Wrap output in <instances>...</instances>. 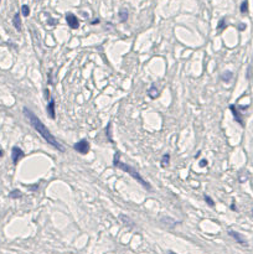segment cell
I'll list each match as a JSON object with an SVG mask.
<instances>
[{
	"label": "cell",
	"mask_w": 253,
	"mask_h": 254,
	"mask_svg": "<svg viewBox=\"0 0 253 254\" xmlns=\"http://www.w3.org/2000/svg\"><path fill=\"white\" fill-rule=\"evenodd\" d=\"M22 112H24V114H25V117L29 119V121H30V124H31V127L43 138V140L45 141H47L50 145H52L55 149H57V150H60V151H65V148L62 146V144H60L59 141H57V139L52 135V133L46 128V125L43 124L41 121V119L37 117L36 114H34L30 109H27L26 107L22 109Z\"/></svg>",
	"instance_id": "6da1fadb"
},
{
	"label": "cell",
	"mask_w": 253,
	"mask_h": 254,
	"mask_svg": "<svg viewBox=\"0 0 253 254\" xmlns=\"http://www.w3.org/2000/svg\"><path fill=\"white\" fill-rule=\"evenodd\" d=\"M113 164H114V166H117L118 169H121V170H123V171H126V172H128L129 175L132 176L134 180H137L140 185H143L147 190H151V185L148 182V181H145L143 177H142V175L134 169V167H132V166H129V165H126V164H124V162H122L121 160H119V154L117 155L115 154V156H114V160H113Z\"/></svg>",
	"instance_id": "7a4b0ae2"
},
{
	"label": "cell",
	"mask_w": 253,
	"mask_h": 254,
	"mask_svg": "<svg viewBox=\"0 0 253 254\" xmlns=\"http://www.w3.org/2000/svg\"><path fill=\"white\" fill-rule=\"evenodd\" d=\"M73 148H75V150L78 151L80 154L86 155V154L89 151V143H88L86 139H82V140H80L78 143H76Z\"/></svg>",
	"instance_id": "3957f363"
},
{
	"label": "cell",
	"mask_w": 253,
	"mask_h": 254,
	"mask_svg": "<svg viewBox=\"0 0 253 254\" xmlns=\"http://www.w3.org/2000/svg\"><path fill=\"white\" fill-rule=\"evenodd\" d=\"M66 21H67L68 26H70L71 29H73V30H76V29L80 27V21L77 19V16L73 15L72 13H68V14L66 15Z\"/></svg>",
	"instance_id": "277c9868"
},
{
	"label": "cell",
	"mask_w": 253,
	"mask_h": 254,
	"mask_svg": "<svg viewBox=\"0 0 253 254\" xmlns=\"http://www.w3.org/2000/svg\"><path fill=\"white\" fill-rule=\"evenodd\" d=\"M24 156H25V154H24V151L21 150L20 148H18V146H14V148H13V150H11V157H13L14 165H16Z\"/></svg>",
	"instance_id": "5b68a950"
},
{
	"label": "cell",
	"mask_w": 253,
	"mask_h": 254,
	"mask_svg": "<svg viewBox=\"0 0 253 254\" xmlns=\"http://www.w3.org/2000/svg\"><path fill=\"white\" fill-rule=\"evenodd\" d=\"M228 234L231 235L232 238L237 242V243H239V244H242V246H247V242H246V239L243 238V235L241 234V233H238V232H236V231H232L230 229L228 231Z\"/></svg>",
	"instance_id": "8992f818"
},
{
	"label": "cell",
	"mask_w": 253,
	"mask_h": 254,
	"mask_svg": "<svg viewBox=\"0 0 253 254\" xmlns=\"http://www.w3.org/2000/svg\"><path fill=\"white\" fill-rule=\"evenodd\" d=\"M46 112H47L48 117L51 118V119H55V118H56V112H55V99H53V98L50 99V102H48V104H47V107H46Z\"/></svg>",
	"instance_id": "52a82bcc"
},
{
	"label": "cell",
	"mask_w": 253,
	"mask_h": 254,
	"mask_svg": "<svg viewBox=\"0 0 253 254\" xmlns=\"http://www.w3.org/2000/svg\"><path fill=\"white\" fill-rule=\"evenodd\" d=\"M230 110H231L232 114H233V117H234V120H236L237 123H239L241 125H243L245 123H243V119H242V114L238 112V109L236 108V105L231 104V105H230Z\"/></svg>",
	"instance_id": "ba28073f"
},
{
	"label": "cell",
	"mask_w": 253,
	"mask_h": 254,
	"mask_svg": "<svg viewBox=\"0 0 253 254\" xmlns=\"http://www.w3.org/2000/svg\"><path fill=\"white\" fill-rule=\"evenodd\" d=\"M13 25H14V27H15L19 32L22 30V24H21V18L19 13H16V14L14 15V18H13Z\"/></svg>",
	"instance_id": "9c48e42d"
},
{
	"label": "cell",
	"mask_w": 253,
	"mask_h": 254,
	"mask_svg": "<svg viewBox=\"0 0 253 254\" xmlns=\"http://www.w3.org/2000/svg\"><path fill=\"white\" fill-rule=\"evenodd\" d=\"M148 94H149V97L150 98H156L159 96V91H158V88H156V86L155 84H153L150 88H149V91H148Z\"/></svg>",
	"instance_id": "30bf717a"
},
{
	"label": "cell",
	"mask_w": 253,
	"mask_h": 254,
	"mask_svg": "<svg viewBox=\"0 0 253 254\" xmlns=\"http://www.w3.org/2000/svg\"><path fill=\"white\" fill-rule=\"evenodd\" d=\"M232 77H233V73H232L231 71H226V72H223L222 75H221V79L223 81V82H230L232 79Z\"/></svg>",
	"instance_id": "8fae6325"
},
{
	"label": "cell",
	"mask_w": 253,
	"mask_h": 254,
	"mask_svg": "<svg viewBox=\"0 0 253 254\" xmlns=\"http://www.w3.org/2000/svg\"><path fill=\"white\" fill-rule=\"evenodd\" d=\"M239 10H241L242 14H246L248 11V0H243L242 1L241 6H239Z\"/></svg>",
	"instance_id": "7c38bea8"
},
{
	"label": "cell",
	"mask_w": 253,
	"mask_h": 254,
	"mask_svg": "<svg viewBox=\"0 0 253 254\" xmlns=\"http://www.w3.org/2000/svg\"><path fill=\"white\" fill-rule=\"evenodd\" d=\"M119 19H121V21H122V22L126 21V19H128V11H126V10L122 9V10L119 11Z\"/></svg>",
	"instance_id": "4fadbf2b"
},
{
	"label": "cell",
	"mask_w": 253,
	"mask_h": 254,
	"mask_svg": "<svg viewBox=\"0 0 253 254\" xmlns=\"http://www.w3.org/2000/svg\"><path fill=\"white\" fill-rule=\"evenodd\" d=\"M21 14H22V16H29L30 15V8L27 6V5H22L21 6Z\"/></svg>",
	"instance_id": "5bb4252c"
},
{
	"label": "cell",
	"mask_w": 253,
	"mask_h": 254,
	"mask_svg": "<svg viewBox=\"0 0 253 254\" xmlns=\"http://www.w3.org/2000/svg\"><path fill=\"white\" fill-rule=\"evenodd\" d=\"M21 196H22L21 191H19V190H14V191L10 192L9 197H10V198H19V197H21Z\"/></svg>",
	"instance_id": "9a60e30c"
},
{
	"label": "cell",
	"mask_w": 253,
	"mask_h": 254,
	"mask_svg": "<svg viewBox=\"0 0 253 254\" xmlns=\"http://www.w3.org/2000/svg\"><path fill=\"white\" fill-rule=\"evenodd\" d=\"M169 161H170V155L166 154V155H164L163 159H161V166L163 167H165L166 165H169Z\"/></svg>",
	"instance_id": "2e32d148"
},
{
	"label": "cell",
	"mask_w": 253,
	"mask_h": 254,
	"mask_svg": "<svg viewBox=\"0 0 253 254\" xmlns=\"http://www.w3.org/2000/svg\"><path fill=\"white\" fill-rule=\"evenodd\" d=\"M204 198H205V202H206V203H207L210 207H213V206H215V202H213V200L211 198L210 196L205 195V196H204Z\"/></svg>",
	"instance_id": "e0dca14e"
},
{
	"label": "cell",
	"mask_w": 253,
	"mask_h": 254,
	"mask_svg": "<svg viewBox=\"0 0 253 254\" xmlns=\"http://www.w3.org/2000/svg\"><path fill=\"white\" fill-rule=\"evenodd\" d=\"M226 20L225 19H221L220 20V22H218V25H217V29H218V31H222L223 29H225V26H226Z\"/></svg>",
	"instance_id": "ac0fdd59"
},
{
	"label": "cell",
	"mask_w": 253,
	"mask_h": 254,
	"mask_svg": "<svg viewBox=\"0 0 253 254\" xmlns=\"http://www.w3.org/2000/svg\"><path fill=\"white\" fill-rule=\"evenodd\" d=\"M105 133L108 134V139L113 143V139H112V135H110V124H108V127H107V130H105Z\"/></svg>",
	"instance_id": "d6986e66"
},
{
	"label": "cell",
	"mask_w": 253,
	"mask_h": 254,
	"mask_svg": "<svg viewBox=\"0 0 253 254\" xmlns=\"http://www.w3.org/2000/svg\"><path fill=\"white\" fill-rule=\"evenodd\" d=\"M206 165H207V160H206V159H202V160L200 161V164H199L200 167H204V166H206Z\"/></svg>",
	"instance_id": "ffe728a7"
},
{
	"label": "cell",
	"mask_w": 253,
	"mask_h": 254,
	"mask_svg": "<svg viewBox=\"0 0 253 254\" xmlns=\"http://www.w3.org/2000/svg\"><path fill=\"white\" fill-rule=\"evenodd\" d=\"M238 30H239V31H243V30H246V25H245V24H241V25L238 26Z\"/></svg>",
	"instance_id": "44dd1931"
},
{
	"label": "cell",
	"mask_w": 253,
	"mask_h": 254,
	"mask_svg": "<svg viewBox=\"0 0 253 254\" xmlns=\"http://www.w3.org/2000/svg\"><path fill=\"white\" fill-rule=\"evenodd\" d=\"M231 210H232V211H237V208H236V206H234V205H232V206H231Z\"/></svg>",
	"instance_id": "7402d4cb"
},
{
	"label": "cell",
	"mask_w": 253,
	"mask_h": 254,
	"mask_svg": "<svg viewBox=\"0 0 253 254\" xmlns=\"http://www.w3.org/2000/svg\"><path fill=\"white\" fill-rule=\"evenodd\" d=\"M98 22H99V20H98V19L94 20V21H92V24H93V25H96V24H98Z\"/></svg>",
	"instance_id": "603a6c76"
},
{
	"label": "cell",
	"mask_w": 253,
	"mask_h": 254,
	"mask_svg": "<svg viewBox=\"0 0 253 254\" xmlns=\"http://www.w3.org/2000/svg\"><path fill=\"white\" fill-rule=\"evenodd\" d=\"M4 155V153H3V150H0V157Z\"/></svg>",
	"instance_id": "cb8c5ba5"
},
{
	"label": "cell",
	"mask_w": 253,
	"mask_h": 254,
	"mask_svg": "<svg viewBox=\"0 0 253 254\" xmlns=\"http://www.w3.org/2000/svg\"><path fill=\"white\" fill-rule=\"evenodd\" d=\"M170 254H175V253H174V252H170Z\"/></svg>",
	"instance_id": "d4e9b609"
}]
</instances>
